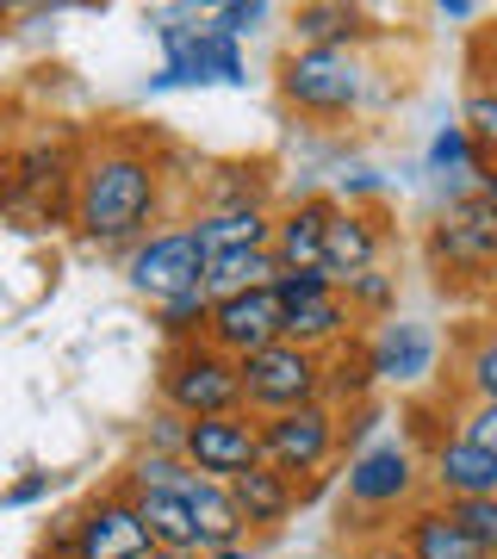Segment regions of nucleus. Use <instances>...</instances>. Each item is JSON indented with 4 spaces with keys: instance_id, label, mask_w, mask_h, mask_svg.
<instances>
[{
    "instance_id": "f257e3e1",
    "label": "nucleus",
    "mask_w": 497,
    "mask_h": 559,
    "mask_svg": "<svg viewBox=\"0 0 497 559\" xmlns=\"http://www.w3.org/2000/svg\"><path fill=\"white\" fill-rule=\"evenodd\" d=\"M162 218V162L138 143H106L75 175V230L99 249H138Z\"/></svg>"
},
{
    "instance_id": "f03ea898",
    "label": "nucleus",
    "mask_w": 497,
    "mask_h": 559,
    "mask_svg": "<svg viewBox=\"0 0 497 559\" xmlns=\"http://www.w3.org/2000/svg\"><path fill=\"white\" fill-rule=\"evenodd\" d=\"M156 38L168 50L162 75L150 87H205V81H224V87H242L249 81V62H242V44L224 38L212 13L193 20V7H175V13H156Z\"/></svg>"
},
{
    "instance_id": "7ed1b4c3",
    "label": "nucleus",
    "mask_w": 497,
    "mask_h": 559,
    "mask_svg": "<svg viewBox=\"0 0 497 559\" xmlns=\"http://www.w3.org/2000/svg\"><path fill=\"white\" fill-rule=\"evenodd\" d=\"M162 404L180 411V417H237L249 411L242 404V360H230L212 342H187V348H168L162 360Z\"/></svg>"
},
{
    "instance_id": "20e7f679",
    "label": "nucleus",
    "mask_w": 497,
    "mask_h": 559,
    "mask_svg": "<svg viewBox=\"0 0 497 559\" xmlns=\"http://www.w3.org/2000/svg\"><path fill=\"white\" fill-rule=\"evenodd\" d=\"M429 261L441 286L448 280H497V200L492 193H460L429 224Z\"/></svg>"
},
{
    "instance_id": "39448f33",
    "label": "nucleus",
    "mask_w": 497,
    "mask_h": 559,
    "mask_svg": "<svg viewBox=\"0 0 497 559\" xmlns=\"http://www.w3.org/2000/svg\"><path fill=\"white\" fill-rule=\"evenodd\" d=\"M280 100L311 119H348L367 100V62L360 50H293L280 62Z\"/></svg>"
},
{
    "instance_id": "423d86ee",
    "label": "nucleus",
    "mask_w": 497,
    "mask_h": 559,
    "mask_svg": "<svg viewBox=\"0 0 497 559\" xmlns=\"http://www.w3.org/2000/svg\"><path fill=\"white\" fill-rule=\"evenodd\" d=\"M323 355L298 348V342H274L261 355L242 360V404L249 417H286V411H305V404H323Z\"/></svg>"
},
{
    "instance_id": "0eeeda50",
    "label": "nucleus",
    "mask_w": 497,
    "mask_h": 559,
    "mask_svg": "<svg viewBox=\"0 0 497 559\" xmlns=\"http://www.w3.org/2000/svg\"><path fill=\"white\" fill-rule=\"evenodd\" d=\"M417 485L423 466L404 441H374L367 454H348V473H342V498L367 510V516H392V510H417Z\"/></svg>"
},
{
    "instance_id": "6e6552de",
    "label": "nucleus",
    "mask_w": 497,
    "mask_h": 559,
    "mask_svg": "<svg viewBox=\"0 0 497 559\" xmlns=\"http://www.w3.org/2000/svg\"><path fill=\"white\" fill-rule=\"evenodd\" d=\"M125 280H131V293L150 299V305H168V299H180V293L205 286V249H199L193 224L156 230L150 242H138V249L125 255Z\"/></svg>"
},
{
    "instance_id": "1a4fd4ad",
    "label": "nucleus",
    "mask_w": 497,
    "mask_h": 559,
    "mask_svg": "<svg viewBox=\"0 0 497 559\" xmlns=\"http://www.w3.org/2000/svg\"><path fill=\"white\" fill-rule=\"evenodd\" d=\"M187 466L218 485H237L242 473L268 466V441H261V417L237 411V417H199L187 429Z\"/></svg>"
},
{
    "instance_id": "9d476101",
    "label": "nucleus",
    "mask_w": 497,
    "mask_h": 559,
    "mask_svg": "<svg viewBox=\"0 0 497 559\" xmlns=\"http://www.w3.org/2000/svg\"><path fill=\"white\" fill-rule=\"evenodd\" d=\"M150 547H156V535L125 485L75 510V559H143Z\"/></svg>"
},
{
    "instance_id": "9b49d317",
    "label": "nucleus",
    "mask_w": 497,
    "mask_h": 559,
    "mask_svg": "<svg viewBox=\"0 0 497 559\" xmlns=\"http://www.w3.org/2000/svg\"><path fill=\"white\" fill-rule=\"evenodd\" d=\"M261 441H268V466H280L286 479H311L342 448V423L330 404H305V411H286V417L261 423Z\"/></svg>"
},
{
    "instance_id": "f8f14e48",
    "label": "nucleus",
    "mask_w": 497,
    "mask_h": 559,
    "mask_svg": "<svg viewBox=\"0 0 497 559\" xmlns=\"http://www.w3.org/2000/svg\"><path fill=\"white\" fill-rule=\"evenodd\" d=\"M280 330H286V305L274 299V286H261V293H237V299L212 305L205 342L224 348L230 360H249V355H261V348H274Z\"/></svg>"
},
{
    "instance_id": "ddd939ff",
    "label": "nucleus",
    "mask_w": 497,
    "mask_h": 559,
    "mask_svg": "<svg viewBox=\"0 0 497 559\" xmlns=\"http://www.w3.org/2000/svg\"><path fill=\"white\" fill-rule=\"evenodd\" d=\"M367 348H374L379 385H423L429 373H436L441 336L417 318H392V323H379L374 336H367Z\"/></svg>"
},
{
    "instance_id": "4468645a",
    "label": "nucleus",
    "mask_w": 497,
    "mask_h": 559,
    "mask_svg": "<svg viewBox=\"0 0 497 559\" xmlns=\"http://www.w3.org/2000/svg\"><path fill=\"white\" fill-rule=\"evenodd\" d=\"M429 485H436L441 503L497 498V454L473 448L466 436H441L436 448H429Z\"/></svg>"
},
{
    "instance_id": "2eb2a0df",
    "label": "nucleus",
    "mask_w": 497,
    "mask_h": 559,
    "mask_svg": "<svg viewBox=\"0 0 497 559\" xmlns=\"http://www.w3.org/2000/svg\"><path fill=\"white\" fill-rule=\"evenodd\" d=\"M336 212H342L336 200H298L293 212H280L274 255L286 274H323V242H330V218Z\"/></svg>"
},
{
    "instance_id": "dca6fc26",
    "label": "nucleus",
    "mask_w": 497,
    "mask_h": 559,
    "mask_svg": "<svg viewBox=\"0 0 497 559\" xmlns=\"http://www.w3.org/2000/svg\"><path fill=\"white\" fill-rule=\"evenodd\" d=\"M274 224L268 205H230V212H199L193 218V237L205 249V261L218 255H249V249H274Z\"/></svg>"
},
{
    "instance_id": "f3484780",
    "label": "nucleus",
    "mask_w": 497,
    "mask_h": 559,
    "mask_svg": "<svg viewBox=\"0 0 497 559\" xmlns=\"http://www.w3.org/2000/svg\"><path fill=\"white\" fill-rule=\"evenodd\" d=\"M398 547L411 559H492L441 503H417L411 516L398 522Z\"/></svg>"
},
{
    "instance_id": "a211bd4d",
    "label": "nucleus",
    "mask_w": 497,
    "mask_h": 559,
    "mask_svg": "<svg viewBox=\"0 0 497 559\" xmlns=\"http://www.w3.org/2000/svg\"><path fill=\"white\" fill-rule=\"evenodd\" d=\"M367 38V13L348 0H305L293 7V50H355Z\"/></svg>"
},
{
    "instance_id": "6ab92c4d",
    "label": "nucleus",
    "mask_w": 497,
    "mask_h": 559,
    "mask_svg": "<svg viewBox=\"0 0 497 559\" xmlns=\"http://www.w3.org/2000/svg\"><path fill=\"white\" fill-rule=\"evenodd\" d=\"M367 267H379V230L367 212L342 205L336 218H330V242H323V274L336 280V286H348Z\"/></svg>"
},
{
    "instance_id": "aec40b11",
    "label": "nucleus",
    "mask_w": 497,
    "mask_h": 559,
    "mask_svg": "<svg viewBox=\"0 0 497 559\" xmlns=\"http://www.w3.org/2000/svg\"><path fill=\"white\" fill-rule=\"evenodd\" d=\"M230 498H237L249 528H280V522L305 503V491H298V479H286L280 466H256V473H242V479L230 485Z\"/></svg>"
},
{
    "instance_id": "412c9836",
    "label": "nucleus",
    "mask_w": 497,
    "mask_h": 559,
    "mask_svg": "<svg viewBox=\"0 0 497 559\" xmlns=\"http://www.w3.org/2000/svg\"><path fill=\"white\" fill-rule=\"evenodd\" d=\"M280 342H298V348H311V355H336V348L355 342V311H348L342 293L336 299H318V305H298V311H286Z\"/></svg>"
},
{
    "instance_id": "4be33fe9",
    "label": "nucleus",
    "mask_w": 497,
    "mask_h": 559,
    "mask_svg": "<svg viewBox=\"0 0 497 559\" xmlns=\"http://www.w3.org/2000/svg\"><path fill=\"white\" fill-rule=\"evenodd\" d=\"M131 498H138V510H143V522H150L156 547H187V554H205V528H199L187 491H131Z\"/></svg>"
},
{
    "instance_id": "5701e85b",
    "label": "nucleus",
    "mask_w": 497,
    "mask_h": 559,
    "mask_svg": "<svg viewBox=\"0 0 497 559\" xmlns=\"http://www.w3.org/2000/svg\"><path fill=\"white\" fill-rule=\"evenodd\" d=\"M187 503H193L199 528H205V554H218V547H242V528H249V522H242L230 485H218V479H205V473H199V479L187 485Z\"/></svg>"
},
{
    "instance_id": "b1692460",
    "label": "nucleus",
    "mask_w": 497,
    "mask_h": 559,
    "mask_svg": "<svg viewBox=\"0 0 497 559\" xmlns=\"http://www.w3.org/2000/svg\"><path fill=\"white\" fill-rule=\"evenodd\" d=\"M280 274H286V267H280L274 249L218 255V261H205V293H212V299H237V293H261V286H274Z\"/></svg>"
},
{
    "instance_id": "393cba45",
    "label": "nucleus",
    "mask_w": 497,
    "mask_h": 559,
    "mask_svg": "<svg viewBox=\"0 0 497 559\" xmlns=\"http://www.w3.org/2000/svg\"><path fill=\"white\" fill-rule=\"evenodd\" d=\"M374 385H379L374 348H367V342H348V348H336L330 373H323V399H330V404H348V411H360Z\"/></svg>"
},
{
    "instance_id": "a878e982",
    "label": "nucleus",
    "mask_w": 497,
    "mask_h": 559,
    "mask_svg": "<svg viewBox=\"0 0 497 559\" xmlns=\"http://www.w3.org/2000/svg\"><path fill=\"white\" fill-rule=\"evenodd\" d=\"M212 293L205 286H193V293H180V299L156 305V323H162V336L175 342V348H187V342H205V330H212Z\"/></svg>"
},
{
    "instance_id": "bb28decb",
    "label": "nucleus",
    "mask_w": 497,
    "mask_h": 559,
    "mask_svg": "<svg viewBox=\"0 0 497 559\" xmlns=\"http://www.w3.org/2000/svg\"><path fill=\"white\" fill-rule=\"evenodd\" d=\"M460 380H466V392L478 404H497V323L466 330V342H460Z\"/></svg>"
},
{
    "instance_id": "cd10ccee",
    "label": "nucleus",
    "mask_w": 497,
    "mask_h": 559,
    "mask_svg": "<svg viewBox=\"0 0 497 559\" xmlns=\"http://www.w3.org/2000/svg\"><path fill=\"white\" fill-rule=\"evenodd\" d=\"M199 473L187 466V460H175V454H150V448H138L131 454V466H125V491H187Z\"/></svg>"
},
{
    "instance_id": "c85d7f7f",
    "label": "nucleus",
    "mask_w": 497,
    "mask_h": 559,
    "mask_svg": "<svg viewBox=\"0 0 497 559\" xmlns=\"http://www.w3.org/2000/svg\"><path fill=\"white\" fill-rule=\"evenodd\" d=\"M429 168L436 175H485V150L473 143V131L466 124H441L436 143H429Z\"/></svg>"
},
{
    "instance_id": "c756f323",
    "label": "nucleus",
    "mask_w": 497,
    "mask_h": 559,
    "mask_svg": "<svg viewBox=\"0 0 497 559\" xmlns=\"http://www.w3.org/2000/svg\"><path fill=\"white\" fill-rule=\"evenodd\" d=\"M342 299H348V311H355V318H379V323H392L398 280H392V274H379V267H367V274H355L348 286H342Z\"/></svg>"
},
{
    "instance_id": "7c9ffc66",
    "label": "nucleus",
    "mask_w": 497,
    "mask_h": 559,
    "mask_svg": "<svg viewBox=\"0 0 497 559\" xmlns=\"http://www.w3.org/2000/svg\"><path fill=\"white\" fill-rule=\"evenodd\" d=\"M62 175H81V168H69V156H62V150H50V143L25 150V156H20V175H13V200H25L32 187H57Z\"/></svg>"
},
{
    "instance_id": "2f4dec72",
    "label": "nucleus",
    "mask_w": 497,
    "mask_h": 559,
    "mask_svg": "<svg viewBox=\"0 0 497 559\" xmlns=\"http://www.w3.org/2000/svg\"><path fill=\"white\" fill-rule=\"evenodd\" d=\"M187 429H193V417H180V411H150V423H143V448L150 454H175V460H187Z\"/></svg>"
},
{
    "instance_id": "473e14b6",
    "label": "nucleus",
    "mask_w": 497,
    "mask_h": 559,
    "mask_svg": "<svg viewBox=\"0 0 497 559\" xmlns=\"http://www.w3.org/2000/svg\"><path fill=\"white\" fill-rule=\"evenodd\" d=\"M441 510H448V516H454L460 528L497 559V498H460V503H441Z\"/></svg>"
},
{
    "instance_id": "72a5a7b5",
    "label": "nucleus",
    "mask_w": 497,
    "mask_h": 559,
    "mask_svg": "<svg viewBox=\"0 0 497 559\" xmlns=\"http://www.w3.org/2000/svg\"><path fill=\"white\" fill-rule=\"evenodd\" d=\"M460 124L473 131V143L485 150V162L497 156V87H478V94H466V106H460Z\"/></svg>"
},
{
    "instance_id": "f704fd0d",
    "label": "nucleus",
    "mask_w": 497,
    "mask_h": 559,
    "mask_svg": "<svg viewBox=\"0 0 497 559\" xmlns=\"http://www.w3.org/2000/svg\"><path fill=\"white\" fill-rule=\"evenodd\" d=\"M274 20V7L268 0H224V7H212V25H218L224 38H249V32H261V25Z\"/></svg>"
},
{
    "instance_id": "c9c22d12",
    "label": "nucleus",
    "mask_w": 497,
    "mask_h": 559,
    "mask_svg": "<svg viewBox=\"0 0 497 559\" xmlns=\"http://www.w3.org/2000/svg\"><path fill=\"white\" fill-rule=\"evenodd\" d=\"M342 286L330 274H280L274 280V299L286 305V311H298V305H318V299H336Z\"/></svg>"
},
{
    "instance_id": "e433bc0d",
    "label": "nucleus",
    "mask_w": 497,
    "mask_h": 559,
    "mask_svg": "<svg viewBox=\"0 0 497 559\" xmlns=\"http://www.w3.org/2000/svg\"><path fill=\"white\" fill-rule=\"evenodd\" d=\"M454 436H466L473 448H485V454H497V404H466V417H460Z\"/></svg>"
},
{
    "instance_id": "4c0bfd02",
    "label": "nucleus",
    "mask_w": 497,
    "mask_h": 559,
    "mask_svg": "<svg viewBox=\"0 0 497 559\" xmlns=\"http://www.w3.org/2000/svg\"><path fill=\"white\" fill-rule=\"evenodd\" d=\"M50 498V473H32V479H20L13 491H7V510H25V503Z\"/></svg>"
},
{
    "instance_id": "58836bf2",
    "label": "nucleus",
    "mask_w": 497,
    "mask_h": 559,
    "mask_svg": "<svg viewBox=\"0 0 497 559\" xmlns=\"http://www.w3.org/2000/svg\"><path fill=\"white\" fill-rule=\"evenodd\" d=\"M436 20L441 25H448V20H454V25L460 20H478V0H436Z\"/></svg>"
},
{
    "instance_id": "ea45409f",
    "label": "nucleus",
    "mask_w": 497,
    "mask_h": 559,
    "mask_svg": "<svg viewBox=\"0 0 497 559\" xmlns=\"http://www.w3.org/2000/svg\"><path fill=\"white\" fill-rule=\"evenodd\" d=\"M360 559H411V554L398 547V535H386V540H374V547H367V554H360Z\"/></svg>"
},
{
    "instance_id": "a19ab883",
    "label": "nucleus",
    "mask_w": 497,
    "mask_h": 559,
    "mask_svg": "<svg viewBox=\"0 0 497 559\" xmlns=\"http://www.w3.org/2000/svg\"><path fill=\"white\" fill-rule=\"evenodd\" d=\"M143 559H212V554H187V547H150Z\"/></svg>"
},
{
    "instance_id": "79ce46f5",
    "label": "nucleus",
    "mask_w": 497,
    "mask_h": 559,
    "mask_svg": "<svg viewBox=\"0 0 497 559\" xmlns=\"http://www.w3.org/2000/svg\"><path fill=\"white\" fill-rule=\"evenodd\" d=\"M212 559H261V554H249V547H218Z\"/></svg>"
},
{
    "instance_id": "37998d69",
    "label": "nucleus",
    "mask_w": 497,
    "mask_h": 559,
    "mask_svg": "<svg viewBox=\"0 0 497 559\" xmlns=\"http://www.w3.org/2000/svg\"><path fill=\"white\" fill-rule=\"evenodd\" d=\"M478 193H492V200H497V175H492V168L478 175Z\"/></svg>"
},
{
    "instance_id": "c03bdc74",
    "label": "nucleus",
    "mask_w": 497,
    "mask_h": 559,
    "mask_svg": "<svg viewBox=\"0 0 497 559\" xmlns=\"http://www.w3.org/2000/svg\"><path fill=\"white\" fill-rule=\"evenodd\" d=\"M492 286H497V280H492Z\"/></svg>"
},
{
    "instance_id": "a18cd8bd",
    "label": "nucleus",
    "mask_w": 497,
    "mask_h": 559,
    "mask_svg": "<svg viewBox=\"0 0 497 559\" xmlns=\"http://www.w3.org/2000/svg\"><path fill=\"white\" fill-rule=\"evenodd\" d=\"M492 75H497V69H492Z\"/></svg>"
}]
</instances>
